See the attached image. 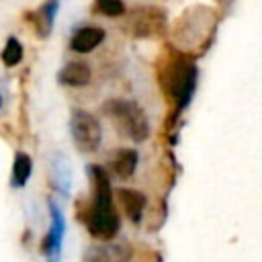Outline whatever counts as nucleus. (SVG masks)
Listing matches in <instances>:
<instances>
[{
  "instance_id": "1",
  "label": "nucleus",
  "mask_w": 262,
  "mask_h": 262,
  "mask_svg": "<svg viewBox=\"0 0 262 262\" xmlns=\"http://www.w3.org/2000/svg\"><path fill=\"white\" fill-rule=\"evenodd\" d=\"M88 176L92 180V205L88 207L86 215H82V219L86 221L90 235L108 242L119 233V227H121L119 213L113 205L108 174L104 168L92 164L88 166Z\"/></svg>"
},
{
  "instance_id": "2",
  "label": "nucleus",
  "mask_w": 262,
  "mask_h": 262,
  "mask_svg": "<svg viewBox=\"0 0 262 262\" xmlns=\"http://www.w3.org/2000/svg\"><path fill=\"white\" fill-rule=\"evenodd\" d=\"M196 78H199L196 63L186 53L168 55L160 68V84L178 111L190 102L196 88Z\"/></svg>"
},
{
  "instance_id": "3",
  "label": "nucleus",
  "mask_w": 262,
  "mask_h": 262,
  "mask_svg": "<svg viewBox=\"0 0 262 262\" xmlns=\"http://www.w3.org/2000/svg\"><path fill=\"white\" fill-rule=\"evenodd\" d=\"M217 27V14L211 8H194L186 10L174 27V41L182 51L192 47H205L207 41L213 37Z\"/></svg>"
},
{
  "instance_id": "4",
  "label": "nucleus",
  "mask_w": 262,
  "mask_h": 262,
  "mask_svg": "<svg viewBox=\"0 0 262 262\" xmlns=\"http://www.w3.org/2000/svg\"><path fill=\"white\" fill-rule=\"evenodd\" d=\"M102 113L111 119L115 129L129 137L131 141H145L149 135V121L143 113V108L135 100L125 98H111L102 104Z\"/></svg>"
},
{
  "instance_id": "5",
  "label": "nucleus",
  "mask_w": 262,
  "mask_h": 262,
  "mask_svg": "<svg viewBox=\"0 0 262 262\" xmlns=\"http://www.w3.org/2000/svg\"><path fill=\"white\" fill-rule=\"evenodd\" d=\"M70 133L72 139L76 143V147L84 154H92L100 147L102 141V127L98 123V119L94 115H90L88 111L76 108L72 113L70 119Z\"/></svg>"
},
{
  "instance_id": "6",
  "label": "nucleus",
  "mask_w": 262,
  "mask_h": 262,
  "mask_svg": "<svg viewBox=\"0 0 262 262\" xmlns=\"http://www.w3.org/2000/svg\"><path fill=\"white\" fill-rule=\"evenodd\" d=\"M127 29L135 37H154L166 31V12L156 6H137L127 16Z\"/></svg>"
},
{
  "instance_id": "7",
  "label": "nucleus",
  "mask_w": 262,
  "mask_h": 262,
  "mask_svg": "<svg viewBox=\"0 0 262 262\" xmlns=\"http://www.w3.org/2000/svg\"><path fill=\"white\" fill-rule=\"evenodd\" d=\"M49 231L41 242V254L47 258V262H59V254H61V244H63V235H66V219L61 209L49 201Z\"/></svg>"
},
{
  "instance_id": "8",
  "label": "nucleus",
  "mask_w": 262,
  "mask_h": 262,
  "mask_svg": "<svg viewBox=\"0 0 262 262\" xmlns=\"http://www.w3.org/2000/svg\"><path fill=\"white\" fill-rule=\"evenodd\" d=\"M104 37H106V33L100 27H94V25L80 27L70 39V49L76 53H90L104 41Z\"/></svg>"
},
{
  "instance_id": "9",
  "label": "nucleus",
  "mask_w": 262,
  "mask_h": 262,
  "mask_svg": "<svg viewBox=\"0 0 262 262\" xmlns=\"http://www.w3.org/2000/svg\"><path fill=\"white\" fill-rule=\"evenodd\" d=\"M57 8H59V0H45L35 12H29V14H27V18L31 20V25L35 27V33H37L41 39H47V37L51 35Z\"/></svg>"
},
{
  "instance_id": "10",
  "label": "nucleus",
  "mask_w": 262,
  "mask_h": 262,
  "mask_svg": "<svg viewBox=\"0 0 262 262\" xmlns=\"http://www.w3.org/2000/svg\"><path fill=\"white\" fill-rule=\"evenodd\" d=\"M59 84L70 86V88H82L86 84H90L92 80V70L86 61H68L59 74H57Z\"/></svg>"
},
{
  "instance_id": "11",
  "label": "nucleus",
  "mask_w": 262,
  "mask_h": 262,
  "mask_svg": "<svg viewBox=\"0 0 262 262\" xmlns=\"http://www.w3.org/2000/svg\"><path fill=\"white\" fill-rule=\"evenodd\" d=\"M119 196V203L125 211V215L133 221V223H139L141 221V215H143V209H145V194H141L139 190H133V188H121L117 192Z\"/></svg>"
},
{
  "instance_id": "12",
  "label": "nucleus",
  "mask_w": 262,
  "mask_h": 262,
  "mask_svg": "<svg viewBox=\"0 0 262 262\" xmlns=\"http://www.w3.org/2000/svg\"><path fill=\"white\" fill-rule=\"evenodd\" d=\"M127 260H129V250L119 244L96 246L86 254V262H127Z\"/></svg>"
},
{
  "instance_id": "13",
  "label": "nucleus",
  "mask_w": 262,
  "mask_h": 262,
  "mask_svg": "<svg viewBox=\"0 0 262 262\" xmlns=\"http://www.w3.org/2000/svg\"><path fill=\"white\" fill-rule=\"evenodd\" d=\"M137 162H139V154L135 149H119L113 160V170L121 180L131 178L137 168Z\"/></svg>"
},
{
  "instance_id": "14",
  "label": "nucleus",
  "mask_w": 262,
  "mask_h": 262,
  "mask_svg": "<svg viewBox=\"0 0 262 262\" xmlns=\"http://www.w3.org/2000/svg\"><path fill=\"white\" fill-rule=\"evenodd\" d=\"M31 172H33V160H31V156L25 154V151H18V154L14 156L10 184H12L14 188H23V186L29 182Z\"/></svg>"
},
{
  "instance_id": "15",
  "label": "nucleus",
  "mask_w": 262,
  "mask_h": 262,
  "mask_svg": "<svg viewBox=\"0 0 262 262\" xmlns=\"http://www.w3.org/2000/svg\"><path fill=\"white\" fill-rule=\"evenodd\" d=\"M0 57H2V63H4L6 68L18 66L20 59H23V45H20V41H18L16 37H8Z\"/></svg>"
},
{
  "instance_id": "16",
  "label": "nucleus",
  "mask_w": 262,
  "mask_h": 262,
  "mask_svg": "<svg viewBox=\"0 0 262 262\" xmlns=\"http://www.w3.org/2000/svg\"><path fill=\"white\" fill-rule=\"evenodd\" d=\"M94 10L98 14L117 18V16H123L127 12V6L123 0H94Z\"/></svg>"
},
{
  "instance_id": "17",
  "label": "nucleus",
  "mask_w": 262,
  "mask_h": 262,
  "mask_svg": "<svg viewBox=\"0 0 262 262\" xmlns=\"http://www.w3.org/2000/svg\"><path fill=\"white\" fill-rule=\"evenodd\" d=\"M53 178H55V186L66 194L70 190V166L63 158L53 162Z\"/></svg>"
},
{
  "instance_id": "18",
  "label": "nucleus",
  "mask_w": 262,
  "mask_h": 262,
  "mask_svg": "<svg viewBox=\"0 0 262 262\" xmlns=\"http://www.w3.org/2000/svg\"><path fill=\"white\" fill-rule=\"evenodd\" d=\"M0 108H2V96H0Z\"/></svg>"
}]
</instances>
